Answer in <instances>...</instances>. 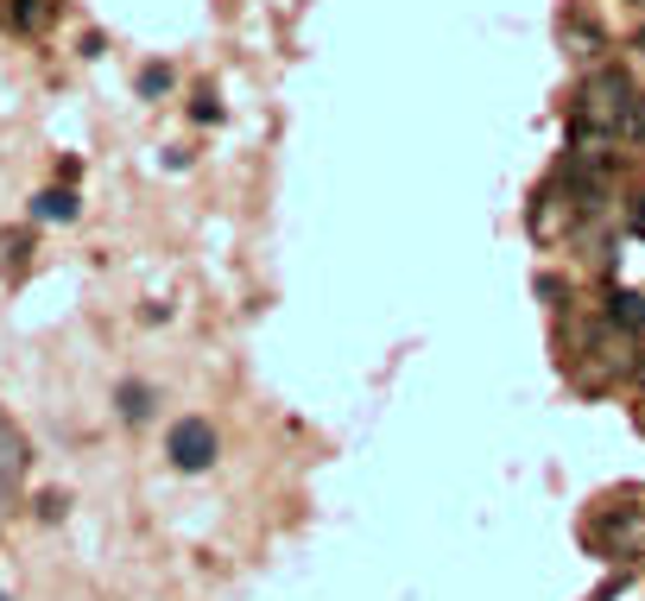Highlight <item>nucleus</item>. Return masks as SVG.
I'll use <instances>...</instances> for the list:
<instances>
[{"mask_svg": "<svg viewBox=\"0 0 645 601\" xmlns=\"http://www.w3.org/2000/svg\"><path fill=\"white\" fill-rule=\"evenodd\" d=\"M589 120L614 140H645V95L633 89L627 71H595L589 76Z\"/></svg>", "mask_w": 645, "mask_h": 601, "instance_id": "nucleus-1", "label": "nucleus"}, {"mask_svg": "<svg viewBox=\"0 0 645 601\" xmlns=\"http://www.w3.org/2000/svg\"><path fill=\"white\" fill-rule=\"evenodd\" d=\"M595 545L614 551V558L645 551V507H608V513H595Z\"/></svg>", "mask_w": 645, "mask_h": 601, "instance_id": "nucleus-2", "label": "nucleus"}, {"mask_svg": "<svg viewBox=\"0 0 645 601\" xmlns=\"http://www.w3.org/2000/svg\"><path fill=\"white\" fill-rule=\"evenodd\" d=\"M165 450H172V462H178V469L203 475V469L215 462V431L203 424V418H184V424H172V444H165Z\"/></svg>", "mask_w": 645, "mask_h": 601, "instance_id": "nucleus-3", "label": "nucleus"}, {"mask_svg": "<svg viewBox=\"0 0 645 601\" xmlns=\"http://www.w3.org/2000/svg\"><path fill=\"white\" fill-rule=\"evenodd\" d=\"M0 26L7 33H45L51 26V0H0Z\"/></svg>", "mask_w": 645, "mask_h": 601, "instance_id": "nucleus-4", "label": "nucleus"}, {"mask_svg": "<svg viewBox=\"0 0 645 601\" xmlns=\"http://www.w3.org/2000/svg\"><path fill=\"white\" fill-rule=\"evenodd\" d=\"M33 216L38 222H76V196L71 190H45V196H33Z\"/></svg>", "mask_w": 645, "mask_h": 601, "instance_id": "nucleus-5", "label": "nucleus"}, {"mask_svg": "<svg viewBox=\"0 0 645 601\" xmlns=\"http://www.w3.org/2000/svg\"><path fill=\"white\" fill-rule=\"evenodd\" d=\"M614 323H620V330H645V298L640 292H614Z\"/></svg>", "mask_w": 645, "mask_h": 601, "instance_id": "nucleus-6", "label": "nucleus"}, {"mask_svg": "<svg viewBox=\"0 0 645 601\" xmlns=\"http://www.w3.org/2000/svg\"><path fill=\"white\" fill-rule=\"evenodd\" d=\"M146 412H152V393H146V386H121V418H134V424H140Z\"/></svg>", "mask_w": 645, "mask_h": 601, "instance_id": "nucleus-7", "label": "nucleus"}, {"mask_svg": "<svg viewBox=\"0 0 645 601\" xmlns=\"http://www.w3.org/2000/svg\"><path fill=\"white\" fill-rule=\"evenodd\" d=\"M140 89H146V95H165V89H172V71H165V64H152V71L140 76Z\"/></svg>", "mask_w": 645, "mask_h": 601, "instance_id": "nucleus-8", "label": "nucleus"}, {"mask_svg": "<svg viewBox=\"0 0 645 601\" xmlns=\"http://www.w3.org/2000/svg\"><path fill=\"white\" fill-rule=\"evenodd\" d=\"M633 228H640V234H645V190H640V196H633Z\"/></svg>", "mask_w": 645, "mask_h": 601, "instance_id": "nucleus-9", "label": "nucleus"}, {"mask_svg": "<svg viewBox=\"0 0 645 601\" xmlns=\"http://www.w3.org/2000/svg\"><path fill=\"white\" fill-rule=\"evenodd\" d=\"M640 431H645V406H640Z\"/></svg>", "mask_w": 645, "mask_h": 601, "instance_id": "nucleus-10", "label": "nucleus"}, {"mask_svg": "<svg viewBox=\"0 0 645 601\" xmlns=\"http://www.w3.org/2000/svg\"><path fill=\"white\" fill-rule=\"evenodd\" d=\"M640 51H645V33H640Z\"/></svg>", "mask_w": 645, "mask_h": 601, "instance_id": "nucleus-11", "label": "nucleus"}, {"mask_svg": "<svg viewBox=\"0 0 645 601\" xmlns=\"http://www.w3.org/2000/svg\"><path fill=\"white\" fill-rule=\"evenodd\" d=\"M633 7H645V0H633Z\"/></svg>", "mask_w": 645, "mask_h": 601, "instance_id": "nucleus-12", "label": "nucleus"}]
</instances>
